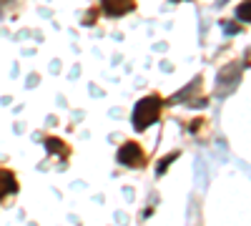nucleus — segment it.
I'll return each mask as SVG.
<instances>
[{
  "label": "nucleus",
  "instance_id": "nucleus-1",
  "mask_svg": "<svg viewBox=\"0 0 251 226\" xmlns=\"http://www.w3.org/2000/svg\"><path fill=\"white\" fill-rule=\"evenodd\" d=\"M158 116H161V98H158V96H146V98H141L138 103H136V108H133V113H131L136 131L149 128L151 123L158 121Z\"/></svg>",
  "mask_w": 251,
  "mask_h": 226
},
{
  "label": "nucleus",
  "instance_id": "nucleus-2",
  "mask_svg": "<svg viewBox=\"0 0 251 226\" xmlns=\"http://www.w3.org/2000/svg\"><path fill=\"white\" fill-rule=\"evenodd\" d=\"M143 161H146L143 149L138 146V143H133V141L123 143V146L118 149V163H123V166L136 169V166H143Z\"/></svg>",
  "mask_w": 251,
  "mask_h": 226
},
{
  "label": "nucleus",
  "instance_id": "nucleus-3",
  "mask_svg": "<svg viewBox=\"0 0 251 226\" xmlns=\"http://www.w3.org/2000/svg\"><path fill=\"white\" fill-rule=\"evenodd\" d=\"M103 3V10L108 15H126L128 10H133V0H100Z\"/></svg>",
  "mask_w": 251,
  "mask_h": 226
},
{
  "label": "nucleus",
  "instance_id": "nucleus-4",
  "mask_svg": "<svg viewBox=\"0 0 251 226\" xmlns=\"http://www.w3.org/2000/svg\"><path fill=\"white\" fill-rule=\"evenodd\" d=\"M15 189H18V183H15L13 174L10 171H0V199L8 196V194H15Z\"/></svg>",
  "mask_w": 251,
  "mask_h": 226
},
{
  "label": "nucleus",
  "instance_id": "nucleus-5",
  "mask_svg": "<svg viewBox=\"0 0 251 226\" xmlns=\"http://www.w3.org/2000/svg\"><path fill=\"white\" fill-rule=\"evenodd\" d=\"M46 149L53 151L55 156H68V146H66L63 141H58V138H48V141H46Z\"/></svg>",
  "mask_w": 251,
  "mask_h": 226
},
{
  "label": "nucleus",
  "instance_id": "nucleus-6",
  "mask_svg": "<svg viewBox=\"0 0 251 226\" xmlns=\"http://www.w3.org/2000/svg\"><path fill=\"white\" fill-rule=\"evenodd\" d=\"M236 18L241 20V23H249L251 20V0H246V3H241L236 8Z\"/></svg>",
  "mask_w": 251,
  "mask_h": 226
},
{
  "label": "nucleus",
  "instance_id": "nucleus-7",
  "mask_svg": "<svg viewBox=\"0 0 251 226\" xmlns=\"http://www.w3.org/2000/svg\"><path fill=\"white\" fill-rule=\"evenodd\" d=\"M176 156H178V153H171V156H166V158H163V161L158 163V169H156V171H158V176H161V174L166 171V166H169L171 161H176Z\"/></svg>",
  "mask_w": 251,
  "mask_h": 226
},
{
  "label": "nucleus",
  "instance_id": "nucleus-8",
  "mask_svg": "<svg viewBox=\"0 0 251 226\" xmlns=\"http://www.w3.org/2000/svg\"><path fill=\"white\" fill-rule=\"evenodd\" d=\"M224 28H226V33H228V35H234V33L239 30L236 25H228V23H224Z\"/></svg>",
  "mask_w": 251,
  "mask_h": 226
}]
</instances>
